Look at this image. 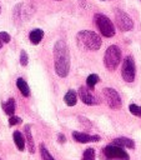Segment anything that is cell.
Wrapping results in <instances>:
<instances>
[{
  "instance_id": "cell-1",
  "label": "cell",
  "mask_w": 141,
  "mask_h": 160,
  "mask_svg": "<svg viewBox=\"0 0 141 160\" xmlns=\"http://www.w3.org/2000/svg\"><path fill=\"white\" fill-rule=\"evenodd\" d=\"M54 66L60 78H66L70 71V52L64 40H57L54 45Z\"/></svg>"
},
{
  "instance_id": "cell-2",
  "label": "cell",
  "mask_w": 141,
  "mask_h": 160,
  "mask_svg": "<svg viewBox=\"0 0 141 160\" xmlns=\"http://www.w3.org/2000/svg\"><path fill=\"white\" fill-rule=\"evenodd\" d=\"M76 41L77 45L82 49H86L89 51H96L100 49L102 40L101 38L91 30H82L80 32H77L76 35Z\"/></svg>"
},
{
  "instance_id": "cell-3",
  "label": "cell",
  "mask_w": 141,
  "mask_h": 160,
  "mask_svg": "<svg viewBox=\"0 0 141 160\" xmlns=\"http://www.w3.org/2000/svg\"><path fill=\"white\" fill-rule=\"evenodd\" d=\"M121 61V50L117 45H110L104 55V64L109 71H114Z\"/></svg>"
},
{
  "instance_id": "cell-4",
  "label": "cell",
  "mask_w": 141,
  "mask_h": 160,
  "mask_svg": "<svg viewBox=\"0 0 141 160\" xmlns=\"http://www.w3.org/2000/svg\"><path fill=\"white\" fill-rule=\"evenodd\" d=\"M100 158L101 160H130V156L125 149L115 146L112 144L106 145L101 150Z\"/></svg>"
},
{
  "instance_id": "cell-5",
  "label": "cell",
  "mask_w": 141,
  "mask_h": 160,
  "mask_svg": "<svg viewBox=\"0 0 141 160\" xmlns=\"http://www.w3.org/2000/svg\"><path fill=\"white\" fill-rule=\"evenodd\" d=\"M94 20H95V24H96L97 29L102 34V36H105V38H112L115 35V26H114L112 21L105 14H101V12L95 14Z\"/></svg>"
},
{
  "instance_id": "cell-6",
  "label": "cell",
  "mask_w": 141,
  "mask_h": 160,
  "mask_svg": "<svg viewBox=\"0 0 141 160\" xmlns=\"http://www.w3.org/2000/svg\"><path fill=\"white\" fill-rule=\"evenodd\" d=\"M136 75V65L132 56H126L122 61V69H121V76L126 82H132L135 80Z\"/></svg>"
},
{
  "instance_id": "cell-7",
  "label": "cell",
  "mask_w": 141,
  "mask_h": 160,
  "mask_svg": "<svg viewBox=\"0 0 141 160\" xmlns=\"http://www.w3.org/2000/svg\"><path fill=\"white\" fill-rule=\"evenodd\" d=\"M102 95H104V99L106 101V104L109 105V108L114 109V110H117L121 108L122 105V100L119 95V92L112 89V88H105L102 89Z\"/></svg>"
},
{
  "instance_id": "cell-8",
  "label": "cell",
  "mask_w": 141,
  "mask_h": 160,
  "mask_svg": "<svg viewBox=\"0 0 141 160\" xmlns=\"http://www.w3.org/2000/svg\"><path fill=\"white\" fill-rule=\"evenodd\" d=\"M115 20H116V25L121 31H130L134 29V21L132 19L122 10L116 9L115 10Z\"/></svg>"
},
{
  "instance_id": "cell-9",
  "label": "cell",
  "mask_w": 141,
  "mask_h": 160,
  "mask_svg": "<svg viewBox=\"0 0 141 160\" xmlns=\"http://www.w3.org/2000/svg\"><path fill=\"white\" fill-rule=\"evenodd\" d=\"M77 95L81 99V101L84 104H86V105H97L99 104V100L96 99V96L86 86H81L79 89V91H77Z\"/></svg>"
},
{
  "instance_id": "cell-10",
  "label": "cell",
  "mask_w": 141,
  "mask_h": 160,
  "mask_svg": "<svg viewBox=\"0 0 141 160\" xmlns=\"http://www.w3.org/2000/svg\"><path fill=\"white\" fill-rule=\"evenodd\" d=\"M72 138L75 139V141L81 142V144L100 141V136L99 135H90V134L81 132V131H72Z\"/></svg>"
},
{
  "instance_id": "cell-11",
  "label": "cell",
  "mask_w": 141,
  "mask_h": 160,
  "mask_svg": "<svg viewBox=\"0 0 141 160\" xmlns=\"http://www.w3.org/2000/svg\"><path fill=\"white\" fill-rule=\"evenodd\" d=\"M111 144L115 145V146L122 148V149H125V148H127V149H134V148H135V141H134L132 139H130V138H125V136L114 139Z\"/></svg>"
},
{
  "instance_id": "cell-12",
  "label": "cell",
  "mask_w": 141,
  "mask_h": 160,
  "mask_svg": "<svg viewBox=\"0 0 141 160\" xmlns=\"http://www.w3.org/2000/svg\"><path fill=\"white\" fill-rule=\"evenodd\" d=\"M24 136L26 139V146H27V150L29 152L34 154L35 152V142H34V139H32V134H31V128L30 125H25L24 128Z\"/></svg>"
},
{
  "instance_id": "cell-13",
  "label": "cell",
  "mask_w": 141,
  "mask_h": 160,
  "mask_svg": "<svg viewBox=\"0 0 141 160\" xmlns=\"http://www.w3.org/2000/svg\"><path fill=\"white\" fill-rule=\"evenodd\" d=\"M1 106H2V110L5 111V114H6V115L12 116V115L15 114V109H16L15 99H12V98L7 99L6 101H4V102L1 104Z\"/></svg>"
},
{
  "instance_id": "cell-14",
  "label": "cell",
  "mask_w": 141,
  "mask_h": 160,
  "mask_svg": "<svg viewBox=\"0 0 141 160\" xmlns=\"http://www.w3.org/2000/svg\"><path fill=\"white\" fill-rule=\"evenodd\" d=\"M42 38H44V31L41 29H34L29 34V40L34 45H37L42 40Z\"/></svg>"
},
{
  "instance_id": "cell-15",
  "label": "cell",
  "mask_w": 141,
  "mask_h": 160,
  "mask_svg": "<svg viewBox=\"0 0 141 160\" xmlns=\"http://www.w3.org/2000/svg\"><path fill=\"white\" fill-rule=\"evenodd\" d=\"M12 139H14V142H15L17 150L24 151V149H25V136L20 131L16 130V131L12 132Z\"/></svg>"
},
{
  "instance_id": "cell-16",
  "label": "cell",
  "mask_w": 141,
  "mask_h": 160,
  "mask_svg": "<svg viewBox=\"0 0 141 160\" xmlns=\"http://www.w3.org/2000/svg\"><path fill=\"white\" fill-rule=\"evenodd\" d=\"M64 101L67 106H74L77 102V92L75 90H67V92L64 96Z\"/></svg>"
},
{
  "instance_id": "cell-17",
  "label": "cell",
  "mask_w": 141,
  "mask_h": 160,
  "mask_svg": "<svg viewBox=\"0 0 141 160\" xmlns=\"http://www.w3.org/2000/svg\"><path fill=\"white\" fill-rule=\"evenodd\" d=\"M16 86H17V89H19V91L21 92L22 96H25V98L30 96V88H29L27 82H26L22 78H19V79L16 80Z\"/></svg>"
},
{
  "instance_id": "cell-18",
  "label": "cell",
  "mask_w": 141,
  "mask_h": 160,
  "mask_svg": "<svg viewBox=\"0 0 141 160\" xmlns=\"http://www.w3.org/2000/svg\"><path fill=\"white\" fill-rule=\"evenodd\" d=\"M99 80H100L99 75H96V74H90V75L87 76V79H86V85H87V88H89L90 90H94V88H95V85L99 82Z\"/></svg>"
},
{
  "instance_id": "cell-19",
  "label": "cell",
  "mask_w": 141,
  "mask_h": 160,
  "mask_svg": "<svg viewBox=\"0 0 141 160\" xmlns=\"http://www.w3.org/2000/svg\"><path fill=\"white\" fill-rule=\"evenodd\" d=\"M40 154H41V159L42 160H55L44 144H40Z\"/></svg>"
},
{
  "instance_id": "cell-20",
  "label": "cell",
  "mask_w": 141,
  "mask_h": 160,
  "mask_svg": "<svg viewBox=\"0 0 141 160\" xmlns=\"http://www.w3.org/2000/svg\"><path fill=\"white\" fill-rule=\"evenodd\" d=\"M82 160H95V150L92 148H87L82 154Z\"/></svg>"
},
{
  "instance_id": "cell-21",
  "label": "cell",
  "mask_w": 141,
  "mask_h": 160,
  "mask_svg": "<svg viewBox=\"0 0 141 160\" xmlns=\"http://www.w3.org/2000/svg\"><path fill=\"white\" fill-rule=\"evenodd\" d=\"M129 110L132 115L137 116V118H141V106L136 105V104H130L129 105Z\"/></svg>"
},
{
  "instance_id": "cell-22",
  "label": "cell",
  "mask_w": 141,
  "mask_h": 160,
  "mask_svg": "<svg viewBox=\"0 0 141 160\" xmlns=\"http://www.w3.org/2000/svg\"><path fill=\"white\" fill-rule=\"evenodd\" d=\"M21 122H22L21 118H19V116H16V115H12V116L9 118V125H10V126H15V125H19V124H21Z\"/></svg>"
},
{
  "instance_id": "cell-23",
  "label": "cell",
  "mask_w": 141,
  "mask_h": 160,
  "mask_svg": "<svg viewBox=\"0 0 141 160\" xmlns=\"http://www.w3.org/2000/svg\"><path fill=\"white\" fill-rule=\"evenodd\" d=\"M27 62H29L27 54H26L25 50H21V52H20V64H21V66H26Z\"/></svg>"
},
{
  "instance_id": "cell-24",
  "label": "cell",
  "mask_w": 141,
  "mask_h": 160,
  "mask_svg": "<svg viewBox=\"0 0 141 160\" xmlns=\"http://www.w3.org/2000/svg\"><path fill=\"white\" fill-rule=\"evenodd\" d=\"M0 40H1L4 44H7V42H10L11 36H10L7 32H5V31H0Z\"/></svg>"
},
{
  "instance_id": "cell-25",
  "label": "cell",
  "mask_w": 141,
  "mask_h": 160,
  "mask_svg": "<svg viewBox=\"0 0 141 160\" xmlns=\"http://www.w3.org/2000/svg\"><path fill=\"white\" fill-rule=\"evenodd\" d=\"M57 141H59L60 144L66 142V138H65V135H64V134H59V135H57Z\"/></svg>"
},
{
  "instance_id": "cell-26",
  "label": "cell",
  "mask_w": 141,
  "mask_h": 160,
  "mask_svg": "<svg viewBox=\"0 0 141 160\" xmlns=\"http://www.w3.org/2000/svg\"><path fill=\"white\" fill-rule=\"evenodd\" d=\"M2 45H4V42H2V41H1V40H0V49H1V48H2Z\"/></svg>"
},
{
  "instance_id": "cell-27",
  "label": "cell",
  "mask_w": 141,
  "mask_h": 160,
  "mask_svg": "<svg viewBox=\"0 0 141 160\" xmlns=\"http://www.w3.org/2000/svg\"><path fill=\"white\" fill-rule=\"evenodd\" d=\"M0 12H1V6H0Z\"/></svg>"
},
{
  "instance_id": "cell-28",
  "label": "cell",
  "mask_w": 141,
  "mask_h": 160,
  "mask_svg": "<svg viewBox=\"0 0 141 160\" xmlns=\"http://www.w3.org/2000/svg\"><path fill=\"white\" fill-rule=\"evenodd\" d=\"M55 1H61V0H55Z\"/></svg>"
}]
</instances>
